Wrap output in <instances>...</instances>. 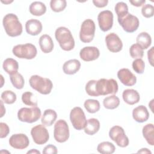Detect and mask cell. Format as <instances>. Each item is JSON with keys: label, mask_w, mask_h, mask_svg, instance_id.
Segmentation results:
<instances>
[{"label": "cell", "mask_w": 154, "mask_h": 154, "mask_svg": "<svg viewBox=\"0 0 154 154\" xmlns=\"http://www.w3.org/2000/svg\"><path fill=\"white\" fill-rule=\"evenodd\" d=\"M81 67V63L76 59L69 60L66 61L63 66V70L67 75L75 74Z\"/></svg>", "instance_id": "21"}, {"label": "cell", "mask_w": 154, "mask_h": 154, "mask_svg": "<svg viewBox=\"0 0 154 154\" xmlns=\"http://www.w3.org/2000/svg\"><path fill=\"white\" fill-rule=\"evenodd\" d=\"M100 126V122L97 119H89L84 128V132L87 135H93L99 131Z\"/></svg>", "instance_id": "24"}, {"label": "cell", "mask_w": 154, "mask_h": 154, "mask_svg": "<svg viewBox=\"0 0 154 154\" xmlns=\"http://www.w3.org/2000/svg\"><path fill=\"white\" fill-rule=\"evenodd\" d=\"M154 47H152L148 51H147V57H148V61H149L151 66H153V51Z\"/></svg>", "instance_id": "44"}, {"label": "cell", "mask_w": 154, "mask_h": 154, "mask_svg": "<svg viewBox=\"0 0 154 154\" xmlns=\"http://www.w3.org/2000/svg\"><path fill=\"white\" fill-rule=\"evenodd\" d=\"M13 2V1H5V2L2 1V2L5 3V4H8V3H10V2Z\"/></svg>", "instance_id": "49"}, {"label": "cell", "mask_w": 154, "mask_h": 154, "mask_svg": "<svg viewBox=\"0 0 154 154\" xmlns=\"http://www.w3.org/2000/svg\"><path fill=\"white\" fill-rule=\"evenodd\" d=\"M42 153L44 154H56L58 153V150L54 145L48 144L44 147Z\"/></svg>", "instance_id": "42"}, {"label": "cell", "mask_w": 154, "mask_h": 154, "mask_svg": "<svg viewBox=\"0 0 154 154\" xmlns=\"http://www.w3.org/2000/svg\"><path fill=\"white\" fill-rule=\"evenodd\" d=\"M30 13L34 16H40L43 15L46 11L45 4L40 1H34L32 2L29 7Z\"/></svg>", "instance_id": "25"}, {"label": "cell", "mask_w": 154, "mask_h": 154, "mask_svg": "<svg viewBox=\"0 0 154 154\" xmlns=\"http://www.w3.org/2000/svg\"><path fill=\"white\" fill-rule=\"evenodd\" d=\"M10 79L13 85L17 89H22L23 88L25 84V80L23 76L16 72L12 75H10Z\"/></svg>", "instance_id": "31"}, {"label": "cell", "mask_w": 154, "mask_h": 154, "mask_svg": "<svg viewBox=\"0 0 154 154\" xmlns=\"http://www.w3.org/2000/svg\"><path fill=\"white\" fill-rule=\"evenodd\" d=\"M109 137L120 147H126L129 145V138L126 135L123 128L120 126H112L109 131Z\"/></svg>", "instance_id": "9"}, {"label": "cell", "mask_w": 154, "mask_h": 154, "mask_svg": "<svg viewBox=\"0 0 154 154\" xmlns=\"http://www.w3.org/2000/svg\"><path fill=\"white\" fill-rule=\"evenodd\" d=\"M95 30L96 26L94 21L90 19H85L81 25L80 40L84 43L91 42L94 38Z\"/></svg>", "instance_id": "7"}, {"label": "cell", "mask_w": 154, "mask_h": 154, "mask_svg": "<svg viewBox=\"0 0 154 154\" xmlns=\"http://www.w3.org/2000/svg\"><path fill=\"white\" fill-rule=\"evenodd\" d=\"M129 54L133 58H141L144 55L143 49L137 43L133 44L129 48Z\"/></svg>", "instance_id": "37"}, {"label": "cell", "mask_w": 154, "mask_h": 154, "mask_svg": "<svg viewBox=\"0 0 154 154\" xmlns=\"http://www.w3.org/2000/svg\"><path fill=\"white\" fill-rule=\"evenodd\" d=\"M67 5L66 0H51L50 2V7L54 12H60L63 11Z\"/></svg>", "instance_id": "34"}, {"label": "cell", "mask_w": 154, "mask_h": 154, "mask_svg": "<svg viewBox=\"0 0 154 154\" xmlns=\"http://www.w3.org/2000/svg\"><path fill=\"white\" fill-rule=\"evenodd\" d=\"M97 20L100 29L103 32L108 31L113 25V13L109 10L102 11L97 16Z\"/></svg>", "instance_id": "13"}, {"label": "cell", "mask_w": 154, "mask_h": 154, "mask_svg": "<svg viewBox=\"0 0 154 154\" xmlns=\"http://www.w3.org/2000/svg\"><path fill=\"white\" fill-rule=\"evenodd\" d=\"M142 133L144 138L150 146L154 145V127L152 123H148L143 126Z\"/></svg>", "instance_id": "28"}, {"label": "cell", "mask_w": 154, "mask_h": 154, "mask_svg": "<svg viewBox=\"0 0 154 154\" xmlns=\"http://www.w3.org/2000/svg\"><path fill=\"white\" fill-rule=\"evenodd\" d=\"M105 43L108 49L111 52H119L122 49V41L114 32L109 33L105 37Z\"/></svg>", "instance_id": "14"}, {"label": "cell", "mask_w": 154, "mask_h": 154, "mask_svg": "<svg viewBox=\"0 0 154 154\" xmlns=\"http://www.w3.org/2000/svg\"><path fill=\"white\" fill-rule=\"evenodd\" d=\"M22 100L26 105L32 106H37V100L34 94L30 91H26L22 94Z\"/></svg>", "instance_id": "33"}, {"label": "cell", "mask_w": 154, "mask_h": 154, "mask_svg": "<svg viewBox=\"0 0 154 154\" xmlns=\"http://www.w3.org/2000/svg\"><path fill=\"white\" fill-rule=\"evenodd\" d=\"M0 101H1V116L0 117H2L5 113V108L4 106V103H3L2 100H1Z\"/></svg>", "instance_id": "46"}, {"label": "cell", "mask_w": 154, "mask_h": 154, "mask_svg": "<svg viewBox=\"0 0 154 154\" xmlns=\"http://www.w3.org/2000/svg\"><path fill=\"white\" fill-rule=\"evenodd\" d=\"M142 15L146 18L152 17L154 14V7L151 4H145L141 8Z\"/></svg>", "instance_id": "40"}, {"label": "cell", "mask_w": 154, "mask_h": 154, "mask_svg": "<svg viewBox=\"0 0 154 154\" xmlns=\"http://www.w3.org/2000/svg\"><path fill=\"white\" fill-rule=\"evenodd\" d=\"M1 99L7 104H12L16 100V94L11 90H5L1 93Z\"/></svg>", "instance_id": "36"}, {"label": "cell", "mask_w": 154, "mask_h": 154, "mask_svg": "<svg viewBox=\"0 0 154 154\" xmlns=\"http://www.w3.org/2000/svg\"><path fill=\"white\" fill-rule=\"evenodd\" d=\"M137 44L143 49H147L151 45L152 38L149 34L146 32H140L136 38Z\"/></svg>", "instance_id": "27"}, {"label": "cell", "mask_w": 154, "mask_h": 154, "mask_svg": "<svg viewBox=\"0 0 154 154\" xmlns=\"http://www.w3.org/2000/svg\"><path fill=\"white\" fill-rule=\"evenodd\" d=\"M9 144L16 149H24L29 144L28 137L24 134H15L12 135L9 139Z\"/></svg>", "instance_id": "15"}, {"label": "cell", "mask_w": 154, "mask_h": 154, "mask_svg": "<svg viewBox=\"0 0 154 154\" xmlns=\"http://www.w3.org/2000/svg\"><path fill=\"white\" fill-rule=\"evenodd\" d=\"M31 135L34 142L38 145L45 144L49 139L48 131L43 125H38L32 128Z\"/></svg>", "instance_id": "12"}, {"label": "cell", "mask_w": 154, "mask_h": 154, "mask_svg": "<svg viewBox=\"0 0 154 154\" xmlns=\"http://www.w3.org/2000/svg\"><path fill=\"white\" fill-rule=\"evenodd\" d=\"M133 119L138 123L146 122L149 117V113L147 108L144 105H139L132 111Z\"/></svg>", "instance_id": "19"}, {"label": "cell", "mask_w": 154, "mask_h": 154, "mask_svg": "<svg viewBox=\"0 0 154 154\" xmlns=\"http://www.w3.org/2000/svg\"><path fill=\"white\" fill-rule=\"evenodd\" d=\"M114 9L117 16V19L125 16L129 13L128 5L125 2H117L115 5Z\"/></svg>", "instance_id": "35"}, {"label": "cell", "mask_w": 154, "mask_h": 154, "mask_svg": "<svg viewBox=\"0 0 154 154\" xmlns=\"http://www.w3.org/2000/svg\"><path fill=\"white\" fill-rule=\"evenodd\" d=\"M2 24L6 34L10 37H17L22 32V25L18 17L13 13L6 14L3 18Z\"/></svg>", "instance_id": "1"}, {"label": "cell", "mask_w": 154, "mask_h": 154, "mask_svg": "<svg viewBox=\"0 0 154 154\" xmlns=\"http://www.w3.org/2000/svg\"><path fill=\"white\" fill-rule=\"evenodd\" d=\"M97 150L102 154H112L115 152L116 147L111 142L103 141L98 144Z\"/></svg>", "instance_id": "30"}, {"label": "cell", "mask_w": 154, "mask_h": 154, "mask_svg": "<svg viewBox=\"0 0 154 154\" xmlns=\"http://www.w3.org/2000/svg\"><path fill=\"white\" fill-rule=\"evenodd\" d=\"M43 26L41 22L37 19H31L25 23L26 32L31 35H37L42 31Z\"/></svg>", "instance_id": "18"}, {"label": "cell", "mask_w": 154, "mask_h": 154, "mask_svg": "<svg viewBox=\"0 0 154 154\" xmlns=\"http://www.w3.org/2000/svg\"><path fill=\"white\" fill-rule=\"evenodd\" d=\"M55 37L63 50L70 51L74 48L75 40L71 31L67 28L60 26L57 28Z\"/></svg>", "instance_id": "2"}, {"label": "cell", "mask_w": 154, "mask_h": 154, "mask_svg": "<svg viewBox=\"0 0 154 154\" xmlns=\"http://www.w3.org/2000/svg\"><path fill=\"white\" fill-rule=\"evenodd\" d=\"M70 120L73 128L78 131L84 129L87 120L81 107H74L70 112Z\"/></svg>", "instance_id": "10"}, {"label": "cell", "mask_w": 154, "mask_h": 154, "mask_svg": "<svg viewBox=\"0 0 154 154\" xmlns=\"http://www.w3.org/2000/svg\"><path fill=\"white\" fill-rule=\"evenodd\" d=\"M96 88L98 96H105L117 93L119 86L117 81L114 79L101 78L96 81Z\"/></svg>", "instance_id": "4"}, {"label": "cell", "mask_w": 154, "mask_h": 154, "mask_svg": "<svg viewBox=\"0 0 154 154\" xmlns=\"http://www.w3.org/2000/svg\"><path fill=\"white\" fill-rule=\"evenodd\" d=\"M122 97L125 102L128 105H134L140 101V96L138 92L134 89H126L123 91Z\"/></svg>", "instance_id": "20"}, {"label": "cell", "mask_w": 154, "mask_h": 154, "mask_svg": "<svg viewBox=\"0 0 154 154\" xmlns=\"http://www.w3.org/2000/svg\"><path fill=\"white\" fill-rule=\"evenodd\" d=\"M133 70L138 74L143 73L145 69V63L141 58H137L133 61L132 64Z\"/></svg>", "instance_id": "39"}, {"label": "cell", "mask_w": 154, "mask_h": 154, "mask_svg": "<svg viewBox=\"0 0 154 154\" xmlns=\"http://www.w3.org/2000/svg\"><path fill=\"white\" fill-rule=\"evenodd\" d=\"M96 80L93 79L90 80L87 82V83L85 85V91L86 93L90 96H94V97H97L99 96L97 91H96Z\"/></svg>", "instance_id": "38"}, {"label": "cell", "mask_w": 154, "mask_h": 154, "mask_svg": "<svg viewBox=\"0 0 154 154\" xmlns=\"http://www.w3.org/2000/svg\"><path fill=\"white\" fill-rule=\"evenodd\" d=\"M138 153H150L151 154L152 152L150 150H149L147 148H142L140 150H139L137 152Z\"/></svg>", "instance_id": "47"}, {"label": "cell", "mask_w": 154, "mask_h": 154, "mask_svg": "<svg viewBox=\"0 0 154 154\" xmlns=\"http://www.w3.org/2000/svg\"><path fill=\"white\" fill-rule=\"evenodd\" d=\"M29 83L32 89L42 94H49L53 88V84L51 79L37 75H32L29 79Z\"/></svg>", "instance_id": "3"}, {"label": "cell", "mask_w": 154, "mask_h": 154, "mask_svg": "<svg viewBox=\"0 0 154 154\" xmlns=\"http://www.w3.org/2000/svg\"><path fill=\"white\" fill-rule=\"evenodd\" d=\"M103 105L106 109H114L119 106L120 99L114 94L107 96L103 99Z\"/></svg>", "instance_id": "29"}, {"label": "cell", "mask_w": 154, "mask_h": 154, "mask_svg": "<svg viewBox=\"0 0 154 154\" xmlns=\"http://www.w3.org/2000/svg\"><path fill=\"white\" fill-rule=\"evenodd\" d=\"M100 55L99 49L95 46H85L79 52L80 58L84 61H91L97 60Z\"/></svg>", "instance_id": "17"}, {"label": "cell", "mask_w": 154, "mask_h": 154, "mask_svg": "<svg viewBox=\"0 0 154 154\" xmlns=\"http://www.w3.org/2000/svg\"><path fill=\"white\" fill-rule=\"evenodd\" d=\"M0 128H1V134H0L1 138H3L7 137V135L10 132V128L5 123L1 122Z\"/></svg>", "instance_id": "41"}, {"label": "cell", "mask_w": 154, "mask_h": 154, "mask_svg": "<svg viewBox=\"0 0 154 154\" xmlns=\"http://www.w3.org/2000/svg\"><path fill=\"white\" fill-rule=\"evenodd\" d=\"M41 117V110L37 106L23 107L17 112V118L22 122L32 123L37 122Z\"/></svg>", "instance_id": "6"}, {"label": "cell", "mask_w": 154, "mask_h": 154, "mask_svg": "<svg viewBox=\"0 0 154 154\" xmlns=\"http://www.w3.org/2000/svg\"><path fill=\"white\" fill-rule=\"evenodd\" d=\"M70 136L69 128L67 122L63 119H60L55 123L54 130V137L58 143H64Z\"/></svg>", "instance_id": "8"}, {"label": "cell", "mask_w": 154, "mask_h": 154, "mask_svg": "<svg viewBox=\"0 0 154 154\" xmlns=\"http://www.w3.org/2000/svg\"><path fill=\"white\" fill-rule=\"evenodd\" d=\"M13 54L17 58L32 60L37 54V50L35 45L31 43H25L16 45L12 49Z\"/></svg>", "instance_id": "5"}, {"label": "cell", "mask_w": 154, "mask_h": 154, "mask_svg": "<svg viewBox=\"0 0 154 154\" xmlns=\"http://www.w3.org/2000/svg\"><path fill=\"white\" fill-rule=\"evenodd\" d=\"M2 67L3 69L10 75L17 72L19 69V64L16 60L8 58L4 61Z\"/></svg>", "instance_id": "26"}, {"label": "cell", "mask_w": 154, "mask_h": 154, "mask_svg": "<svg viewBox=\"0 0 154 154\" xmlns=\"http://www.w3.org/2000/svg\"><path fill=\"white\" fill-rule=\"evenodd\" d=\"M93 4L98 8H103L107 5L108 3V0H93Z\"/></svg>", "instance_id": "43"}, {"label": "cell", "mask_w": 154, "mask_h": 154, "mask_svg": "<svg viewBox=\"0 0 154 154\" xmlns=\"http://www.w3.org/2000/svg\"><path fill=\"white\" fill-rule=\"evenodd\" d=\"M118 22L122 26L123 30L127 32H134L137 30L140 22L138 17L128 13L125 16L117 19Z\"/></svg>", "instance_id": "11"}, {"label": "cell", "mask_w": 154, "mask_h": 154, "mask_svg": "<svg viewBox=\"0 0 154 154\" xmlns=\"http://www.w3.org/2000/svg\"><path fill=\"white\" fill-rule=\"evenodd\" d=\"M84 106L89 113H95L100 109V103L97 100L89 99L84 102Z\"/></svg>", "instance_id": "32"}, {"label": "cell", "mask_w": 154, "mask_h": 154, "mask_svg": "<svg viewBox=\"0 0 154 154\" xmlns=\"http://www.w3.org/2000/svg\"><path fill=\"white\" fill-rule=\"evenodd\" d=\"M129 2L134 6L141 7L146 3L145 0H130Z\"/></svg>", "instance_id": "45"}, {"label": "cell", "mask_w": 154, "mask_h": 154, "mask_svg": "<svg viewBox=\"0 0 154 154\" xmlns=\"http://www.w3.org/2000/svg\"><path fill=\"white\" fill-rule=\"evenodd\" d=\"M39 46L45 54L50 53L54 49V42L52 38L48 34H43L39 38Z\"/></svg>", "instance_id": "22"}, {"label": "cell", "mask_w": 154, "mask_h": 154, "mask_svg": "<svg viewBox=\"0 0 154 154\" xmlns=\"http://www.w3.org/2000/svg\"><path fill=\"white\" fill-rule=\"evenodd\" d=\"M117 77L120 82L126 86H133L137 82L135 75L126 68L120 69L117 72Z\"/></svg>", "instance_id": "16"}, {"label": "cell", "mask_w": 154, "mask_h": 154, "mask_svg": "<svg viewBox=\"0 0 154 154\" xmlns=\"http://www.w3.org/2000/svg\"><path fill=\"white\" fill-rule=\"evenodd\" d=\"M26 153H27V154H28V153H34V154H37V153H38V154H40V151L37 150V149H31V150L28 151V152H26Z\"/></svg>", "instance_id": "48"}, {"label": "cell", "mask_w": 154, "mask_h": 154, "mask_svg": "<svg viewBox=\"0 0 154 154\" xmlns=\"http://www.w3.org/2000/svg\"><path fill=\"white\" fill-rule=\"evenodd\" d=\"M57 117V114L54 109H46L41 119L42 125L45 126H51L55 122Z\"/></svg>", "instance_id": "23"}]
</instances>
